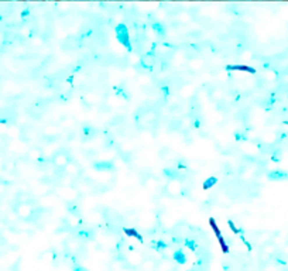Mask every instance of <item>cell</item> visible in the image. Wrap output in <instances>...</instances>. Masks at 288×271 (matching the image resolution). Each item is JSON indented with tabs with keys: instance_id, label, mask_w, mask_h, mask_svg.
<instances>
[{
	"instance_id": "cell-1",
	"label": "cell",
	"mask_w": 288,
	"mask_h": 271,
	"mask_svg": "<svg viewBox=\"0 0 288 271\" xmlns=\"http://www.w3.org/2000/svg\"><path fill=\"white\" fill-rule=\"evenodd\" d=\"M116 36H117V40L120 41L124 47L127 48V49H131L130 40H129V31H127V27L124 24H119L116 27Z\"/></svg>"
},
{
	"instance_id": "cell-2",
	"label": "cell",
	"mask_w": 288,
	"mask_h": 271,
	"mask_svg": "<svg viewBox=\"0 0 288 271\" xmlns=\"http://www.w3.org/2000/svg\"><path fill=\"white\" fill-rule=\"evenodd\" d=\"M229 69H233V71H247V72H251V74H254L256 72V69L254 68H250V66H246V65H234V66H227Z\"/></svg>"
},
{
	"instance_id": "cell-3",
	"label": "cell",
	"mask_w": 288,
	"mask_h": 271,
	"mask_svg": "<svg viewBox=\"0 0 288 271\" xmlns=\"http://www.w3.org/2000/svg\"><path fill=\"white\" fill-rule=\"evenodd\" d=\"M174 258H175V261H178L179 264H184V263L186 261V257H185V254L182 253V250H178V251H175V254H174Z\"/></svg>"
},
{
	"instance_id": "cell-4",
	"label": "cell",
	"mask_w": 288,
	"mask_h": 271,
	"mask_svg": "<svg viewBox=\"0 0 288 271\" xmlns=\"http://www.w3.org/2000/svg\"><path fill=\"white\" fill-rule=\"evenodd\" d=\"M124 233L126 234H129V236H134V237H137L139 240H143V237L140 236L136 230H133V229H124Z\"/></svg>"
},
{
	"instance_id": "cell-5",
	"label": "cell",
	"mask_w": 288,
	"mask_h": 271,
	"mask_svg": "<svg viewBox=\"0 0 288 271\" xmlns=\"http://www.w3.org/2000/svg\"><path fill=\"white\" fill-rule=\"evenodd\" d=\"M216 184V178L215 177H212V178H209L206 182L204 184V189H209V188L212 187V185H215Z\"/></svg>"
},
{
	"instance_id": "cell-6",
	"label": "cell",
	"mask_w": 288,
	"mask_h": 271,
	"mask_svg": "<svg viewBox=\"0 0 288 271\" xmlns=\"http://www.w3.org/2000/svg\"><path fill=\"white\" fill-rule=\"evenodd\" d=\"M186 246H188L191 250H195V249H196V244H195V242H194V240H186Z\"/></svg>"
},
{
	"instance_id": "cell-7",
	"label": "cell",
	"mask_w": 288,
	"mask_h": 271,
	"mask_svg": "<svg viewBox=\"0 0 288 271\" xmlns=\"http://www.w3.org/2000/svg\"><path fill=\"white\" fill-rule=\"evenodd\" d=\"M153 27L156 28V30H158V31H160V34H162V33H164V30H162V27H161L160 24H157V23H156V24H154Z\"/></svg>"
},
{
	"instance_id": "cell-8",
	"label": "cell",
	"mask_w": 288,
	"mask_h": 271,
	"mask_svg": "<svg viewBox=\"0 0 288 271\" xmlns=\"http://www.w3.org/2000/svg\"><path fill=\"white\" fill-rule=\"evenodd\" d=\"M157 246H158V247H165V244H164V243H161V242H158V243H157Z\"/></svg>"
},
{
	"instance_id": "cell-9",
	"label": "cell",
	"mask_w": 288,
	"mask_h": 271,
	"mask_svg": "<svg viewBox=\"0 0 288 271\" xmlns=\"http://www.w3.org/2000/svg\"><path fill=\"white\" fill-rule=\"evenodd\" d=\"M74 271H86V270H84V268H81V267H76Z\"/></svg>"
}]
</instances>
